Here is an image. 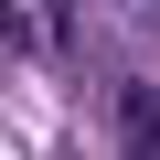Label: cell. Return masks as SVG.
I'll return each instance as SVG.
<instances>
[{
  "label": "cell",
  "mask_w": 160,
  "mask_h": 160,
  "mask_svg": "<svg viewBox=\"0 0 160 160\" xmlns=\"http://www.w3.org/2000/svg\"><path fill=\"white\" fill-rule=\"evenodd\" d=\"M118 139L139 160H160V86H118Z\"/></svg>",
  "instance_id": "6da1fadb"
},
{
  "label": "cell",
  "mask_w": 160,
  "mask_h": 160,
  "mask_svg": "<svg viewBox=\"0 0 160 160\" xmlns=\"http://www.w3.org/2000/svg\"><path fill=\"white\" fill-rule=\"evenodd\" d=\"M22 43H32V22L11 11V0H0V53H22Z\"/></svg>",
  "instance_id": "7a4b0ae2"
}]
</instances>
